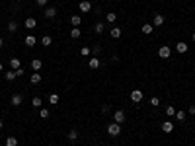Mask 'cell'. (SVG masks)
<instances>
[{"label": "cell", "instance_id": "cell-2", "mask_svg": "<svg viewBox=\"0 0 195 146\" xmlns=\"http://www.w3.org/2000/svg\"><path fill=\"white\" fill-rule=\"evenodd\" d=\"M125 119H127V115H125V111L123 109H117L115 113H113V123H125Z\"/></svg>", "mask_w": 195, "mask_h": 146}, {"label": "cell", "instance_id": "cell-16", "mask_svg": "<svg viewBox=\"0 0 195 146\" xmlns=\"http://www.w3.org/2000/svg\"><path fill=\"white\" fill-rule=\"evenodd\" d=\"M140 31H143L144 35H150V33L154 31V25H152V24H144L143 27H140Z\"/></svg>", "mask_w": 195, "mask_h": 146}, {"label": "cell", "instance_id": "cell-34", "mask_svg": "<svg viewBox=\"0 0 195 146\" xmlns=\"http://www.w3.org/2000/svg\"><path fill=\"white\" fill-rule=\"evenodd\" d=\"M47 2H49V0H35V4H37L39 8H45V6H47Z\"/></svg>", "mask_w": 195, "mask_h": 146}, {"label": "cell", "instance_id": "cell-41", "mask_svg": "<svg viewBox=\"0 0 195 146\" xmlns=\"http://www.w3.org/2000/svg\"><path fill=\"white\" fill-rule=\"evenodd\" d=\"M2 127H4V123H2V119H0V129H2Z\"/></svg>", "mask_w": 195, "mask_h": 146}, {"label": "cell", "instance_id": "cell-17", "mask_svg": "<svg viewBox=\"0 0 195 146\" xmlns=\"http://www.w3.org/2000/svg\"><path fill=\"white\" fill-rule=\"evenodd\" d=\"M29 82H31L33 86H35V84H39V82H41V74H39V72H33V74L29 76Z\"/></svg>", "mask_w": 195, "mask_h": 146}, {"label": "cell", "instance_id": "cell-4", "mask_svg": "<svg viewBox=\"0 0 195 146\" xmlns=\"http://www.w3.org/2000/svg\"><path fill=\"white\" fill-rule=\"evenodd\" d=\"M143 98H144L143 90H133V92H131V101L139 103V101H143Z\"/></svg>", "mask_w": 195, "mask_h": 146}, {"label": "cell", "instance_id": "cell-15", "mask_svg": "<svg viewBox=\"0 0 195 146\" xmlns=\"http://www.w3.org/2000/svg\"><path fill=\"white\" fill-rule=\"evenodd\" d=\"M10 101H12V105H22V101H23V98L20 94H14L12 98H10Z\"/></svg>", "mask_w": 195, "mask_h": 146}, {"label": "cell", "instance_id": "cell-18", "mask_svg": "<svg viewBox=\"0 0 195 146\" xmlns=\"http://www.w3.org/2000/svg\"><path fill=\"white\" fill-rule=\"evenodd\" d=\"M18 27H20L18 22H14V20H12V22H8V27H6V29H8L10 33H16V31H18Z\"/></svg>", "mask_w": 195, "mask_h": 146}, {"label": "cell", "instance_id": "cell-37", "mask_svg": "<svg viewBox=\"0 0 195 146\" xmlns=\"http://www.w3.org/2000/svg\"><path fill=\"white\" fill-rule=\"evenodd\" d=\"M187 111H189V115H195V105H189V109H187Z\"/></svg>", "mask_w": 195, "mask_h": 146}, {"label": "cell", "instance_id": "cell-8", "mask_svg": "<svg viewBox=\"0 0 195 146\" xmlns=\"http://www.w3.org/2000/svg\"><path fill=\"white\" fill-rule=\"evenodd\" d=\"M23 27H25V29H35V27H37V20H35V18H28L25 22H23Z\"/></svg>", "mask_w": 195, "mask_h": 146}, {"label": "cell", "instance_id": "cell-13", "mask_svg": "<svg viewBox=\"0 0 195 146\" xmlns=\"http://www.w3.org/2000/svg\"><path fill=\"white\" fill-rule=\"evenodd\" d=\"M4 78H6L8 82H14L16 78H18V76H16V70H6V72H4Z\"/></svg>", "mask_w": 195, "mask_h": 146}, {"label": "cell", "instance_id": "cell-43", "mask_svg": "<svg viewBox=\"0 0 195 146\" xmlns=\"http://www.w3.org/2000/svg\"><path fill=\"white\" fill-rule=\"evenodd\" d=\"M0 111H2V109H0Z\"/></svg>", "mask_w": 195, "mask_h": 146}, {"label": "cell", "instance_id": "cell-42", "mask_svg": "<svg viewBox=\"0 0 195 146\" xmlns=\"http://www.w3.org/2000/svg\"><path fill=\"white\" fill-rule=\"evenodd\" d=\"M191 39H193V43H195V31H193V35H191Z\"/></svg>", "mask_w": 195, "mask_h": 146}, {"label": "cell", "instance_id": "cell-29", "mask_svg": "<svg viewBox=\"0 0 195 146\" xmlns=\"http://www.w3.org/2000/svg\"><path fill=\"white\" fill-rule=\"evenodd\" d=\"M90 53H92L90 47H82V49H80V55H82V57H90Z\"/></svg>", "mask_w": 195, "mask_h": 146}, {"label": "cell", "instance_id": "cell-12", "mask_svg": "<svg viewBox=\"0 0 195 146\" xmlns=\"http://www.w3.org/2000/svg\"><path fill=\"white\" fill-rule=\"evenodd\" d=\"M100 64H102V62H100V59H98V57H94V59H90V61H88V66H90V68H94V70L100 68Z\"/></svg>", "mask_w": 195, "mask_h": 146}, {"label": "cell", "instance_id": "cell-10", "mask_svg": "<svg viewBox=\"0 0 195 146\" xmlns=\"http://www.w3.org/2000/svg\"><path fill=\"white\" fill-rule=\"evenodd\" d=\"M41 66H43L41 59H33V61H31V70L33 72H39V70H41Z\"/></svg>", "mask_w": 195, "mask_h": 146}, {"label": "cell", "instance_id": "cell-20", "mask_svg": "<svg viewBox=\"0 0 195 146\" xmlns=\"http://www.w3.org/2000/svg\"><path fill=\"white\" fill-rule=\"evenodd\" d=\"M66 138H68L70 142H74L76 138H78V131H74V129H72V131H68V134H66Z\"/></svg>", "mask_w": 195, "mask_h": 146}, {"label": "cell", "instance_id": "cell-32", "mask_svg": "<svg viewBox=\"0 0 195 146\" xmlns=\"http://www.w3.org/2000/svg\"><path fill=\"white\" fill-rule=\"evenodd\" d=\"M176 119L178 121H186V111H176Z\"/></svg>", "mask_w": 195, "mask_h": 146}, {"label": "cell", "instance_id": "cell-1", "mask_svg": "<svg viewBox=\"0 0 195 146\" xmlns=\"http://www.w3.org/2000/svg\"><path fill=\"white\" fill-rule=\"evenodd\" d=\"M107 134H109V137H119L121 134V125L119 123H109V125H107Z\"/></svg>", "mask_w": 195, "mask_h": 146}, {"label": "cell", "instance_id": "cell-6", "mask_svg": "<svg viewBox=\"0 0 195 146\" xmlns=\"http://www.w3.org/2000/svg\"><path fill=\"white\" fill-rule=\"evenodd\" d=\"M164 22H166V20H164L162 14H154V18H152V25H154V27H160V25H164Z\"/></svg>", "mask_w": 195, "mask_h": 146}, {"label": "cell", "instance_id": "cell-36", "mask_svg": "<svg viewBox=\"0 0 195 146\" xmlns=\"http://www.w3.org/2000/svg\"><path fill=\"white\" fill-rule=\"evenodd\" d=\"M23 74H25V70H23V68H18V70H16V76H18V78H20V76H23Z\"/></svg>", "mask_w": 195, "mask_h": 146}, {"label": "cell", "instance_id": "cell-39", "mask_svg": "<svg viewBox=\"0 0 195 146\" xmlns=\"http://www.w3.org/2000/svg\"><path fill=\"white\" fill-rule=\"evenodd\" d=\"M2 47H4V39L0 37V49H2Z\"/></svg>", "mask_w": 195, "mask_h": 146}, {"label": "cell", "instance_id": "cell-21", "mask_svg": "<svg viewBox=\"0 0 195 146\" xmlns=\"http://www.w3.org/2000/svg\"><path fill=\"white\" fill-rule=\"evenodd\" d=\"M70 24L74 25V27H78V25L82 24V18H80V16H72V18H70Z\"/></svg>", "mask_w": 195, "mask_h": 146}, {"label": "cell", "instance_id": "cell-22", "mask_svg": "<svg viewBox=\"0 0 195 146\" xmlns=\"http://www.w3.org/2000/svg\"><path fill=\"white\" fill-rule=\"evenodd\" d=\"M10 66H12V70L22 68V66H20V59H10Z\"/></svg>", "mask_w": 195, "mask_h": 146}, {"label": "cell", "instance_id": "cell-3", "mask_svg": "<svg viewBox=\"0 0 195 146\" xmlns=\"http://www.w3.org/2000/svg\"><path fill=\"white\" fill-rule=\"evenodd\" d=\"M170 55H172V49L168 47V45H162V47L158 49V57L160 59H170Z\"/></svg>", "mask_w": 195, "mask_h": 146}, {"label": "cell", "instance_id": "cell-24", "mask_svg": "<svg viewBox=\"0 0 195 146\" xmlns=\"http://www.w3.org/2000/svg\"><path fill=\"white\" fill-rule=\"evenodd\" d=\"M106 20L109 22V24H113V22L117 20V14H115V12H107V14H106Z\"/></svg>", "mask_w": 195, "mask_h": 146}, {"label": "cell", "instance_id": "cell-19", "mask_svg": "<svg viewBox=\"0 0 195 146\" xmlns=\"http://www.w3.org/2000/svg\"><path fill=\"white\" fill-rule=\"evenodd\" d=\"M51 43H53V39L49 37V35H43V37H41V45H43V47H51Z\"/></svg>", "mask_w": 195, "mask_h": 146}, {"label": "cell", "instance_id": "cell-31", "mask_svg": "<svg viewBox=\"0 0 195 146\" xmlns=\"http://www.w3.org/2000/svg\"><path fill=\"white\" fill-rule=\"evenodd\" d=\"M166 115H170V117L176 115V107H174V105H168V107H166Z\"/></svg>", "mask_w": 195, "mask_h": 146}, {"label": "cell", "instance_id": "cell-27", "mask_svg": "<svg viewBox=\"0 0 195 146\" xmlns=\"http://www.w3.org/2000/svg\"><path fill=\"white\" fill-rule=\"evenodd\" d=\"M80 35H82V31H80V27H74L72 31H70V37H72V39H78Z\"/></svg>", "mask_w": 195, "mask_h": 146}, {"label": "cell", "instance_id": "cell-14", "mask_svg": "<svg viewBox=\"0 0 195 146\" xmlns=\"http://www.w3.org/2000/svg\"><path fill=\"white\" fill-rule=\"evenodd\" d=\"M162 131L164 132H172L174 131V123L172 121H164L162 123Z\"/></svg>", "mask_w": 195, "mask_h": 146}, {"label": "cell", "instance_id": "cell-33", "mask_svg": "<svg viewBox=\"0 0 195 146\" xmlns=\"http://www.w3.org/2000/svg\"><path fill=\"white\" fill-rule=\"evenodd\" d=\"M39 117L47 119V117H49V109H41V111H39Z\"/></svg>", "mask_w": 195, "mask_h": 146}, {"label": "cell", "instance_id": "cell-40", "mask_svg": "<svg viewBox=\"0 0 195 146\" xmlns=\"http://www.w3.org/2000/svg\"><path fill=\"white\" fill-rule=\"evenodd\" d=\"M2 70H4V66H2V62H0V72H2Z\"/></svg>", "mask_w": 195, "mask_h": 146}, {"label": "cell", "instance_id": "cell-11", "mask_svg": "<svg viewBox=\"0 0 195 146\" xmlns=\"http://www.w3.org/2000/svg\"><path fill=\"white\" fill-rule=\"evenodd\" d=\"M176 51L180 53V55H183V53H187V43H183V41L176 43Z\"/></svg>", "mask_w": 195, "mask_h": 146}, {"label": "cell", "instance_id": "cell-44", "mask_svg": "<svg viewBox=\"0 0 195 146\" xmlns=\"http://www.w3.org/2000/svg\"><path fill=\"white\" fill-rule=\"evenodd\" d=\"M0 29H2V27H0Z\"/></svg>", "mask_w": 195, "mask_h": 146}, {"label": "cell", "instance_id": "cell-26", "mask_svg": "<svg viewBox=\"0 0 195 146\" xmlns=\"http://www.w3.org/2000/svg\"><path fill=\"white\" fill-rule=\"evenodd\" d=\"M6 146H18V138H16V137H8V138H6Z\"/></svg>", "mask_w": 195, "mask_h": 146}, {"label": "cell", "instance_id": "cell-23", "mask_svg": "<svg viewBox=\"0 0 195 146\" xmlns=\"http://www.w3.org/2000/svg\"><path fill=\"white\" fill-rule=\"evenodd\" d=\"M35 37H33V35H28V37H25V45H28V47H35Z\"/></svg>", "mask_w": 195, "mask_h": 146}, {"label": "cell", "instance_id": "cell-28", "mask_svg": "<svg viewBox=\"0 0 195 146\" xmlns=\"http://www.w3.org/2000/svg\"><path fill=\"white\" fill-rule=\"evenodd\" d=\"M49 103L57 105V103H59V95H57V94H49Z\"/></svg>", "mask_w": 195, "mask_h": 146}, {"label": "cell", "instance_id": "cell-25", "mask_svg": "<svg viewBox=\"0 0 195 146\" xmlns=\"http://www.w3.org/2000/svg\"><path fill=\"white\" fill-rule=\"evenodd\" d=\"M103 29H106V25H103V24H102V22H98V24H96V25H94V31H96V33H98V35H100V33H103Z\"/></svg>", "mask_w": 195, "mask_h": 146}, {"label": "cell", "instance_id": "cell-35", "mask_svg": "<svg viewBox=\"0 0 195 146\" xmlns=\"http://www.w3.org/2000/svg\"><path fill=\"white\" fill-rule=\"evenodd\" d=\"M150 105H154V107H156V105H160V99H158L156 95H154V98H150Z\"/></svg>", "mask_w": 195, "mask_h": 146}, {"label": "cell", "instance_id": "cell-38", "mask_svg": "<svg viewBox=\"0 0 195 146\" xmlns=\"http://www.w3.org/2000/svg\"><path fill=\"white\" fill-rule=\"evenodd\" d=\"M102 111L103 113H109V105H102Z\"/></svg>", "mask_w": 195, "mask_h": 146}, {"label": "cell", "instance_id": "cell-9", "mask_svg": "<svg viewBox=\"0 0 195 146\" xmlns=\"http://www.w3.org/2000/svg\"><path fill=\"white\" fill-rule=\"evenodd\" d=\"M109 35H111V39H119L121 35H123V29L121 27H111L109 29Z\"/></svg>", "mask_w": 195, "mask_h": 146}, {"label": "cell", "instance_id": "cell-5", "mask_svg": "<svg viewBox=\"0 0 195 146\" xmlns=\"http://www.w3.org/2000/svg\"><path fill=\"white\" fill-rule=\"evenodd\" d=\"M43 16H45L47 20H53V18L57 16V8H55V6H49V8H45V10H43Z\"/></svg>", "mask_w": 195, "mask_h": 146}, {"label": "cell", "instance_id": "cell-30", "mask_svg": "<svg viewBox=\"0 0 195 146\" xmlns=\"http://www.w3.org/2000/svg\"><path fill=\"white\" fill-rule=\"evenodd\" d=\"M31 105H33L35 109L41 107V98H33V99H31Z\"/></svg>", "mask_w": 195, "mask_h": 146}, {"label": "cell", "instance_id": "cell-7", "mask_svg": "<svg viewBox=\"0 0 195 146\" xmlns=\"http://www.w3.org/2000/svg\"><path fill=\"white\" fill-rule=\"evenodd\" d=\"M78 8H80V12H82V14H86V12H90V10H92V2H88V0H82V2L78 4Z\"/></svg>", "mask_w": 195, "mask_h": 146}]
</instances>
